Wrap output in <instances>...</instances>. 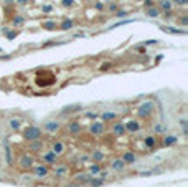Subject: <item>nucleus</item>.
Listing matches in <instances>:
<instances>
[{
  "mask_svg": "<svg viewBox=\"0 0 188 187\" xmlns=\"http://www.w3.org/2000/svg\"><path fill=\"white\" fill-rule=\"evenodd\" d=\"M63 7H74V0H61Z\"/></svg>",
  "mask_w": 188,
  "mask_h": 187,
  "instance_id": "obj_36",
  "label": "nucleus"
},
{
  "mask_svg": "<svg viewBox=\"0 0 188 187\" xmlns=\"http://www.w3.org/2000/svg\"><path fill=\"white\" fill-rule=\"evenodd\" d=\"M125 162L121 159V157H114L112 162H111V171H114V172H124L125 171Z\"/></svg>",
  "mask_w": 188,
  "mask_h": 187,
  "instance_id": "obj_16",
  "label": "nucleus"
},
{
  "mask_svg": "<svg viewBox=\"0 0 188 187\" xmlns=\"http://www.w3.org/2000/svg\"><path fill=\"white\" fill-rule=\"evenodd\" d=\"M124 126H125V133H129V134H135L142 129V123L135 118L127 119V121L124 123Z\"/></svg>",
  "mask_w": 188,
  "mask_h": 187,
  "instance_id": "obj_9",
  "label": "nucleus"
},
{
  "mask_svg": "<svg viewBox=\"0 0 188 187\" xmlns=\"http://www.w3.org/2000/svg\"><path fill=\"white\" fill-rule=\"evenodd\" d=\"M81 111V106L79 104H74V106H66V109H63V114H71V113Z\"/></svg>",
  "mask_w": 188,
  "mask_h": 187,
  "instance_id": "obj_31",
  "label": "nucleus"
},
{
  "mask_svg": "<svg viewBox=\"0 0 188 187\" xmlns=\"http://www.w3.org/2000/svg\"><path fill=\"white\" fill-rule=\"evenodd\" d=\"M25 22H27V18L23 15H15L12 18V25L15 27V28H18V27H23L25 25Z\"/></svg>",
  "mask_w": 188,
  "mask_h": 187,
  "instance_id": "obj_25",
  "label": "nucleus"
},
{
  "mask_svg": "<svg viewBox=\"0 0 188 187\" xmlns=\"http://www.w3.org/2000/svg\"><path fill=\"white\" fill-rule=\"evenodd\" d=\"M145 13H147L149 18H158V17L162 15V12H160V10L157 8V5L150 7V8H145Z\"/></svg>",
  "mask_w": 188,
  "mask_h": 187,
  "instance_id": "obj_24",
  "label": "nucleus"
},
{
  "mask_svg": "<svg viewBox=\"0 0 188 187\" xmlns=\"http://www.w3.org/2000/svg\"><path fill=\"white\" fill-rule=\"evenodd\" d=\"M154 133L155 134H167V126L162 124V123H157L154 126Z\"/></svg>",
  "mask_w": 188,
  "mask_h": 187,
  "instance_id": "obj_29",
  "label": "nucleus"
},
{
  "mask_svg": "<svg viewBox=\"0 0 188 187\" xmlns=\"http://www.w3.org/2000/svg\"><path fill=\"white\" fill-rule=\"evenodd\" d=\"M157 43H158V40H147V41H144V45H147V47H149V45H157Z\"/></svg>",
  "mask_w": 188,
  "mask_h": 187,
  "instance_id": "obj_44",
  "label": "nucleus"
},
{
  "mask_svg": "<svg viewBox=\"0 0 188 187\" xmlns=\"http://www.w3.org/2000/svg\"><path fill=\"white\" fill-rule=\"evenodd\" d=\"M116 17H117V18H124V17H127V12H125V10H117Z\"/></svg>",
  "mask_w": 188,
  "mask_h": 187,
  "instance_id": "obj_38",
  "label": "nucleus"
},
{
  "mask_svg": "<svg viewBox=\"0 0 188 187\" xmlns=\"http://www.w3.org/2000/svg\"><path fill=\"white\" fill-rule=\"evenodd\" d=\"M31 176L35 179H38V181H43V179H46L50 176V166H45L41 162H38V164H35L31 167Z\"/></svg>",
  "mask_w": 188,
  "mask_h": 187,
  "instance_id": "obj_4",
  "label": "nucleus"
},
{
  "mask_svg": "<svg viewBox=\"0 0 188 187\" xmlns=\"http://www.w3.org/2000/svg\"><path fill=\"white\" fill-rule=\"evenodd\" d=\"M117 7H119L117 3H111V5H109V12H114V13H116V12H117Z\"/></svg>",
  "mask_w": 188,
  "mask_h": 187,
  "instance_id": "obj_42",
  "label": "nucleus"
},
{
  "mask_svg": "<svg viewBox=\"0 0 188 187\" xmlns=\"http://www.w3.org/2000/svg\"><path fill=\"white\" fill-rule=\"evenodd\" d=\"M3 153H5V162H7V166H13L15 157H13L12 146H10V144H5V146H3Z\"/></svg>",
  "mask_w": 188,
  "mask_h": 187,
  "instance_id": "obj_17",
  "label": "nucleus"
},
{
  "mask_svg": "<svg viewBox=\"0 0 188 187\" xmlns=\"http://www.w3.org/2000/svg\"><path fill=\"white\" fill-rule=\"evenodd\" d=\"M178 143V136L177 134H163V139H162V146L163 147H172Z\"/></svg>",
  "mask_w": 188,
  "mask_h": 187,
  "instance_id": "obj_15",
  "label": "nucleus"
},
{
  "mask_svg": "<svg viewBox=\"0 0 188 187\" xmlns=\"http://www.w3.org/2000/svg\"><path fill=\"white\" fill-rule=\"evenodd\" d=\"M178 23H180L182 27H186V25H188V15H182V17H180V18H178Z\"/></svg>",
  "mask_w": 188,
  "mask_h": 187,
  "instance_id": "obj_35",
  "label": "nucleus"
},
{
  "mask_svg": "<svg viewBox=\"0 0 188 187\" xmlns=\"http://www.w3.org/2000/svg\"><path fill=\"white\" fill-rule=\"evenodd\" d=\"M154 5H155L154 0H145V2H144V7H145V8H150V7H154Z\"/></svg>",
  "mask_w": 188,
  "mask_h": 187,
  "instance_id": "obj_41",
  "label": "nucleus"
},
{
  "mask_svg": "<svg viewBox=\"0 0 188 187\" xmlns=\"http://www.w3.org/2000/svg\"><path fill=\"white\" fill-rule=\"evenodd\" d=\"M144 147H145V151H155L157 149V137L155 136H147L144 139Z\"/></svg>",
  "mask_w": 188,
  "mask_h": 187,
  "instance_id": "obj_20",
  "label": "nucleus"
},
{
  "mask_svg": "<svg viewBox=\"0 0 188 187\" xmlns=\"http://www.w3.org/2000/svg\"><path fill=\"white\" fill-rule=\"evenodd\" d=\"M157 8L160 10V12H172V8H173V5H172V2L170 0H158V3H157Z\"/></svg>",
  "mask_w": 188,
  "mask_h": 187,
  "instance_id": "obj_23",
  "label": "nucleus"
},
{
  "mask_svg": "<svg viewBox=\"0 0 188 187\" xmlns=\"http://www.w3.org/2000/svg\"><path fill=\"white\" fill-rule=\"evenodd\" d=\"M104 159H106V154H104L101 149H94L92 153L89 154V161H91V162H99V164H101Z\"/></svg>",
  "mask_w": 188,
  "mask_h": 187,
  "instance_id": "obj_19",
  "label": "nucleus"
},
{
  "mask_svg": "<svg viewBox=\"0 0 188 187\" xmlns=\"http://www.w3.org/2000/svg\"><path fill=\"white\" fill-rule=\"evenodd\" d=\"M154 111H155V103L152 100H147V101H144L142 104L137 106L135 114H137L139 119H149V118H152Z\"/></svg>",
  "mask_w": 188,
  "mask_h": 187,
  "instance_id": "obj_1",
  "label": "nucleus"
},
{
  "mask_svg": "<svg viewBox=\"0 0 188 187\" xmlns=\"http://www.w3.org/2000/svg\"><path fill=\"white\" fill-rule=\"evenodd\" d=\"M114 68V63L107 61V63H102V65L99 66V71H109V70Z\"/></svg>",
  "mask_w": 188,
  "mask_h": 187,
  "instance_id": "obj_32",
  "label": "nucleus"
},
{
  "mask_svg": "<svg viewBox=\"0 0 188 187\" xmlns=\"http://www.w3.org/2000/svg\"><path fill=\"white\" fill-rule=\"evenodd\" d=\"M88 133L91 134V136H94V137L102 136V134L106 133V123H102V121H96V119H94L91 124L88 126Z\"/></svg>",
  "mask_w": 188,
  "mask_h": 187,
  "instance_id": "obj_5",
  "label": "nucleus"
},
{
  "mask_svg": "<svg viewBox=\"0 0 188 187\" xmlns=\"http://www.w3.org/2000/svg\"><path fill=\"white\" fill-rule=\"evenodd\" d=\"M36 164V159H35L33 154H30L28 151H25V153L20 154L18 157V167L22 169V171H31V167Z\"/></svg>",
  "mask_w": 188,
  "mask_h": 187,
  "instance_id": "obj_3",
  "label": "nucleus"
},
{
  "mask_svg": "<svg viewBox=\"0 0 188 187\" xmlns=\"http://www.w3.org/2000/svg\"><path fill=\"white\" fill-rule=\"evenodd\" d=\"M7 123H8V128L12 129L13 133H18L20 129H22V124H23V121L20 118H10Z\"/></svg>",
  "mask_w": 188,
  "mask_h": 187,
  "instance_id": "obj_18",
  "label": "nucleus"
},
{
  "mask_svg": "<svg viewBox=\"0 0 188 187\" xmlns=\"http://www.w3.org/2000/svg\"><path fill=\"white\" fill-rule=\"evenodd\" d=\"M162 30L167 31V33H185V30H177L173 27H162Z\"/></svg>",
  "mask_w": 188,
  "mask_h": 187,
  "instance_id": "obj_33",
  "label": "nucleus"
},
{
  "mask_svg": "<svg viewBox=\"0 0 188 187\" xmlns=\"http://www.w3.org/2000/svg\"><path fill=\"white\" fill-rule=\"evenodd\" d=\"M188 119L185 118V116H183V118H180V126H182V128H188Z\"/></svg>",
  "mask_w": 188,
  "mask_h": 187,
  "instance_id": "obj_40",
  "label": "nucleus"
},
{
  "mask_svg": "<svg viewBox=\"0 0 188 187\" xmlns=\"http://www.w3.org/2000/svg\"><path fill=\"white\" fill-rule=\"evenodd\" d=\"M178 5L180 7H186L188 5V0H178Z\"/></svg>",
  "mask_w": 188,
  "mask_h": 187,
  "instance_id": "obj_45",
  "label": "nucleus"
},
{
  "mask_svg": "<svg viewBox=\"0 0 188 187\" xmlns=\"http://www.w3.org/2000/svg\"><path fill=\"white\" fill-rule=\"evenodd\" d=\"M41 28H45V30H56L58 25H56L55 20H46V22L41 23Z\"/></svg>",
  "mask_w": 188,
  "mask_h": 187,
  "instance_id": "obj_28",
  "label": "nucleus"
},
{
  "mask_svg": "<svg viewBox=\"0 0 188 187\" xmlns=\"http://www.w3.org/2000/svg\"><path fill=\"white\" fill-rule=\"evenodd\" d=\"M66 129H68V133L71 134V136H79L83 131L81 128V123L78 121V119H73V121L68 123V126H66Z\"/></svg>",
  "mask_w": 188,
  "mask_h": 187,
  "instance_id": "obj_13",
  "label": "nucleus"
},
{
  "mask_svg": "<svg viewBox=\"0 0 188 187\" xmlns=\"http://www.w3.org/2000/svg\"><path fill=\"white\" fill-rule=\"evenodd\" d=\"M119 118V114H117L116 111H104L102 114H101V121L102 123H109V121H116V119Z\"/></svg>",
  "mask_w": 188,
  "mask_h": 187,
  "instance_id": "obj_22",
  "label": "nucleus"
},
{
  "mask_svg": "<svg viewBox=\"0 0 188 187\" xmlns=\"http://www.w3.org/2000/svg\"><path fill=\"white\" fill-rule=\"evenodd\" d=\"M163 13H165V15H162V17H163L165 20H173V18L177 17V15H173V12H163Z\"/></svg>",
  "mask_w": 188,
  "mask_h": 187,
  "instance_id": "obj_37",
  "label": "nucleus"
},
{
  "mask_svg": "<svg viewBox=\"0 0 188 187\" xmlns=\"http://www.w3.org/2000/svg\"><path fill=\"white\" fill-rule=\"evenodd\" d=\"M50 151L60 157V156H63V154L66 153V144L63 143V141H53V143L50 144Z\"/></svg>",
  "mask_w": 188,
  "mask_h": 187,
  "instance_id": "obj_12",
  "label": "nucleus"
},
{
  "mask_svg": "<svg viewBox=\"0 0 188 187\" xmlns=\"http://www.w3.org/2000/svg\"><path fill=\"white\" fill-rule=\"evenodd\" d=\"M78 162H81V164H86V162H89V154H81V156L78 157Z\"/></svg>",
  "mask_w": 188,
  "mask_h": 187,
  "instance_id": "obj_34",
  "label": "nucleus"
},
{
  "mask_svg": "<svg viewBox=\"0 0 188 187\" xmlns=\"http://www.w3.org/2000/svg\"><path fill=\"white\" fill-rule=\"evenodd\" d=\"M74 27V22H73V20H69V18H66L64 22H61V25H60V28L61 30H71V28Z\"/></svg>",
  "mask_w": 188,
  "mask_h": 187,
  "instance_id": "obj_30",
  "label": "nucleus"
},
{
  "mask_svg": "<svg viewBox=\"0 0 188 187\" xmlns=\"http://www.w3.org/2000/svg\"><path fill=\"white\" fill-rule=\"evenodd\" d=\"M45 147V141L43 139H36V141H30L28 146H27V149H28L30 154H38L41 153Z\"/></svg>",
  "mask_w": 188,
  "mask_h": 187,
  "instance_id": "obj_11",
  "label": "nucleus"
},
{
  "mask_svg": "<svg viewBox=\"0 0 188 187\" xmlns=\"http://www.w3.org/2000/svg\"><path fill=\"white\" fill-rule=\"evenodd\" d=\"M91 176L88 174V172H83V174H79V176H76V182L78 184H89V181H91Z\"/></svg>",
  "mask_w": 188,
  "mask_h": 187,
  "instance_id": "obj_26",
  "label": "nucleus"
},
{
  "mask_svg": "<svg viewBox=\"0 0 188 187\" xmlns=\"http://www.w3.org/2000/svg\"><path fill=\"white\" fill-rule=\"evenodd\" d=\"M53 174H55L56 179H64V177H68V176L71 174V167H69L68 164L58 162V164L55 166V169H53Z\"/></svg>",
  "mask_w": 188,
  "mask_h": 187,
  "instance_id": "obj_8",
  "label": "nucleus"
},
{
  "mask_svg": "<svg viewBox=\"0 0 188 187\" xmlns=\"http://www.w3.org/2000/svg\"><path fill=\"white\" fill-rule=\"evenodd\" d=\"M182 136H188V128H182Z\"/></svg>",
  "mask_w": 188,
  "mask_h": 187,
  "instance_id": "obj_46",
  "label": "nucleus"
},
{
  "mask_svg": "<svg viewBox=\"0 0 188 187\" xmlns=\"http://www.w3.org/2000/svg\"><path fill=\"white\" fill-rule=\"evenodd\" d=\"M102 171V166L99 164V162H91L88 167V174L91 176V177H96V176H99V172Z\"/></svg>",
  "mask_w": 188,
  "mask_h": 187,
  "instance_id": "obj_21",
  "label": "nucleus"
},
{
  "mask_svg": "<svg viewBox=\"0 0 188 187\" xmlns=\"http://www.w3.org/2000/svg\"><path fill=\"white\" fill-rule=\"evenodd\" d=\"M22 136H23V139H25L27 143H30V141L41 139V137H43V131H41V128L31 124V126H27V128L23 129V131H22Z\"/></svg>",
  "mask_w": 188,
  "mask_h": 187,
  "instance_id": "obj_2",
  "label": "nucleus"
},
{
  "mask_svg": "<svg viewBox=\"0 0 188 187\" xmlns=\"http://www.w3.org/2000/svg\"><path fill=\"white\" fill-rule=\"evenodd\" d=\"M137 2H140V0H137Z\"/></svg>",
  "mask_w": 188,
  "mask_h": 187,
  "instance_id": "obj_48",
  "label": "nucleus"
},
{
  "mask_svg": "<svg viewBox=\"0 0 188 187\" xmlns=\"http://www.w3.org/2000/svg\"><path fill=\"white\" fill-rule=\"evenodd\" d=\"M104 184H106V179H101V177H97V176L89 181V185H91V187H101Z\"/></svg>",
  "mask_w": 188,
  "mask_h": 187,
  "instance_id": "obj_27",
  "label": "nucleus"
},
{
  "mask_svg": "<svg viewBox=\"0 0 188 187\" xmlns=\"http://www.w3.org/2000/svg\"><path fill=\"white\" fill-rule=\"evenodd\" d=\"M111 133H112V136L114 137H122L125 136V126H124V123L122 121H112V126H111Z\"/></svg>",
  "mask_w": 188,
  "mask_h": 187,
  "instance_id": "obj_10",
  "label": "nucleus"
},
{
  "mask_svg": "<svg viewBox=\"0 0 188 187\" xmlns=\"http://www.w3.org/2000/svg\"><path fill=\"white\" fill-rule=\"evenodd\" d=\"M61 128H63L61 121H56V119H48V121L43 124V129H41V131H45V133H48V134H56V133L61 131Z\"/></svg>",
  "mask_w": 188,
  "mask_h": 187,
  "instance_id": "obj_7",
  "label": "nucleus"
},
{
  "mask_svg": "<svg viewBox=\"0 0 188 187\" xmlns=\"http://www.w3.org/2000/svg\"><path fill=\"white\" fill-rule=\"evenodd\" d=\"M121 159L125 162V166H132V164H135V162L139 161V156L134 153V151H125V153H122Z\"/></svg>",
  "mask_w": 188,
  "mask_h": 187,
  "instance_id": "obj_14",
  "label": "nucleus"
},
{
  "mask_svg": "<svg viewBox=\"0 0 188 187\" xmlns=\"http://www.w3.org/2000/svg\"><path fill=\"white\" fill-rule=\"evenodd\" d=\"M58 159H60V157H58L56 154H53L50 149L40 153V161H41V164H45V166H56L58 162H60Z\"/></svg>",
  "mask_w": 188,
  "mask_h": 187,
  "instance_id": "obj_6",
  "label": "nucleus"
},
{
  "mask_svg": "<svg viewBox=\"0 0 188 187\" xmlns=\"http://www.w3.org/2000/svg\"><path fill=\"white\" fill-rule=\"evenodd\" d=\"M41 10H43L45 13H48V12H51V10H53V7H51V5H43V7H41Z\"/></svg>",
  "mask_w": 188,
  "mask_h": 187,
  "instance_id": "obj_43",
  "label": "nucleus"
},
{
  "mask_svg": "<svg viewBox=\"0 0 188 187\" xmlns=\"http://www.w3.org/2000/svg\"><path fill=\"white\" fill-rule=\"evenodd\" d=\"M94 8H96L97 12H101V10H104V3H102V2H97V3H94Z\"/></svg>",
  "mask_w": 188,
  "mask_h": 187,
  "instance_id": "obj_39",
  "label": "nucleus"
},
{
  "mask_svg": "<svg viewBox=\"0 0 188 187\" xmlns=\"http://www.w3.org/2000/svg\"><path fill=\"white\" fill-rule=\"evenodd\" d=\"M17 2H18V3H28L30 0H17Z\"/></svg>",
  "mask_w": 188,
  "mask_h": 187,
  "instance_id": "obj_47",
  "label": "nucleus"
}]
</instances>
